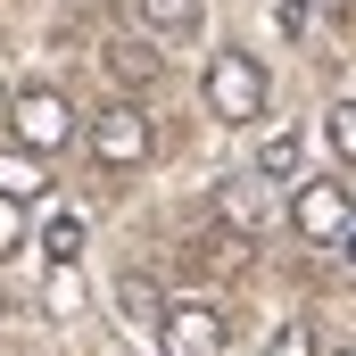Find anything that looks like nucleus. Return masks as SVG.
<instances>
[{
	"mask_svg": "<svg viewBox=\"0 0 356 356\" xmlns=\"http://www.w3.org/2000/svg\"><path fill=\"white\" fill-rule=\"evenodd\" d=\"M257 175H298V133H266V141H257Z\"/></svg>",
	"mask_w": 356,
	"mask_h": 356,
	"instance_id": "11",
	"label": "nucleus"
},
{
	"mask_svg": "<svg viewBox=\"0 0 356 356\" xmlns=\"http://www.w3.org/2000/svg\"><path fill=\"white\" fill-rule=\"evenodd\" d=\"M0 191H8V199H42V191H50L42 149H25V141H17V149H0Z\"/></svg>",
	"mask_w": 356,
	"mask_h": 356,
	"instance_id": "8",
	"label": "nucleus"
},
{
	"mask_svg": "<svg viewBox=\"0 0 356 356\" xmlns=\"http://www.w3.org/2000/svg\"><path fill=\"white\" fill-rule=\"evenodd\" d=\"M224 340H232V315L216 298H182V307H166V323H158V348L166 356H224Z\"/></svg>",
	"mask_w": 356,
	"mask_h": 356,
	"instance_id": "3",
	"label": "nucleus"
},
{
	"mask_svg": "<svg viewBox=\"0 0 356 356\" xmlns=\"http://www.w3.org/2000/svg\"><path fill=\"white\" fill-rule=\"evenodd\" d=\"M323 133H332V149H340V158H356V99H340V108L323 116Z\"/></svg>",
	"mask_w": 356,
	"mask_h": 356,
	"instance_id": "13",
	"label": "nucleus"
},
{
	"mask_svg": "<svg viewBox=\"0 0 356 356\" xmlns=\"http://www.w3.org/2000/svg\"><path fill=\"white\" fill-rule=\"evenodd\" d=\"M340 356H356V348H340Z\"/></svg>",
	"mask_w": 356,
	"mask_h": 356,
	"instance_id": "18",
	"label": "nucleus"
},
{
	"mask_svg": "<svg viewBox=\"0 0 356 356\" xmlns=\"http://www.w3.org/2000/svg\"><path fill=\"white\" fill-rule=\"evenodd\" d=\"M133 17H141L158 42H191V33L207 25V8H199V0H133Z\"/></svg>",
	"mask_w": 356,
	"mask_h": 356,
	"instance_id": "6",
	"label": "nucleus"
},
{
	"mask_svg": "<svg viewBox=\"0 0 356 356\" xmlns=\"http://www.w3.org/2000/svg\"><path fill=\"white\" fill-rule=\"evenodd\" d=\"M340 257H348V266H356V224H348V232H340Z\"/></svg>",
	"mask_w": 356,
	"mask_h": 356,
	"instance_id": "16",
	"label": "nucleus"
},
{
	"mask_svg": "<svg viewBox=\"0 0 356 356\" xmlns=\"http://www.w3.org/2000/svg\"><path fill=\"white\" fill-rule=\"evenodd\" d=\"M108 67H116V75H124V83H149V75H158V58H149V50H133V42H124V50H116V58H108Z\"/></svg>",
	"mask_w": 356,
	"mask_h": 356,
	"instance_id": "15",
	"label": "nucleus"
},
{
	"mask_svg": "<svg viewBox=\"0 0 356 356\" xmlns=\"http://www.w3.org/2000/svg\"><path fill=\"white\" fill-rule=\"evenodd\" d=\"M42 257L67 273L75 257H83V216H50V232H42Z\"/></svg>",
	"mask_w": 356,
	"mask_h": 356,
	"instance_id": "10",
	"label": "nucleus"
},
{
	"mask_svg": "<svg viewBox=\"0 0 356 356\" xmlns=\"http://www.w3.org/2000/svg\"><path fill=\"white\" fill-rule=\"evenodd\" d=\"M8 124H17V141L42 149V158L75 141V108H67L58 91H25V99H8Z\"/></svg>",
	"mask_w": 356,
	"mask_h": 356,
	"instance_id": "4",
	"label": "nucleus"
},
{
	"mask_svg": "<svg viewBox=\"0 0 356 356\" xmlns=\"http://www.w3.org/2000/svg\"><path fill=\"white\" fill-rule=\"evenodd\" d=\"M290 224H298L307 241H340V232L356 224L348 182H298V199H290Z\"/></svg>",
	"mask_w": 356,
	"mask_h": 356,
	"instance_id": "5",
	"label": "nucleus"
},
{
	"mask_svg": "<svg viewBox=\"0 0 356 356\" xmlns=\"http://www.w3.org/2000/svg\"><path fill=\"white\" fill-rule=\"evenodd\" d=\"M17 249H25V199L0 191V257H17Z\"/></svg>",
	"mask_w": 356,
	"mask_h": 356,
	"instance_id": "12",
	"label": "nucleus"
},
{
	"mask_svg": "<svg viewBox=\"0 0 356 356\" xmlns=\"http://www.w3.org/2000/svg\"><path fill=\"white\" fill-rule=\"evenodd\" d=\"M273 216V199H266V175H241V182H224V224L232 232H257Z\"/></svg>",
	"mask_w": 356,
	"mask_h": 356,
	"instance_id": "7",
	"label": "nucleus"
},
{
	"mask_svg": "<svg viewBox=\"0 0 356 356\" xmlns=\"http://www.w3.org/2000/svg\"><path fill=\"white\" fill-rule=\"evenodd\" d=\"M116 307H124L133 323H149V332L166 323V298H158V282H149V273H124V282H116Z\"/></svg>",
	"mask_w": 356,
	"mask_h": 356,
	"instance_id": "9",
	"label": "nucleus"
},
{
	"mask_svg": "<svg viewBox=\"0 0 356 356\" xmlns=\"http://www.w3.org/2000/svg\"><path fill=\"white\" fill-rule=\"evenodd\" d=\"M266 356H315V332H307V323H282L266 340Z\"/></svg>",
	"mask_w": 356,
	"mask_h": 356,
	"instance_id": "14",
	"label": "nucleus"
},
{
	"mask_svg": "<svg viewBox=\"0 0 356 356\" xmlns=\"http://www.w3.org/2000/svg\"><path fill=\"white\" fill-rule=\"evenodd\" d=\"M199 91H207V116H224V124H257L266 116V67L249 50H216Z\"/></svg>",
	"mask_w": 356,
	"mask_h": 356,
	"instance_id": "1",
	"label": "nucleus"
},
{
	"mask_svg": "<svg viewBox=\"0 0 356 356\" xmlns=\"http://www.w3.org/2000/svg\"><path fill=\"white\" fill-rule=\"evenodd\" d=\"M149 149H158V133H149V116H141L133 99H108V108L91 116V158H99V166L133 175V166H149Z\"/></svg>",
	"mask_w": 356,
	"mask_h": 356,
	"instance_id": "2",
	"label": "nucleus"
},
{
	"mask_svg": "<svg viewBox=\"0 0 356 356\" xmlns=\"http://www.w3.org/2000/svg\"><path fill=\"white\" fill-rule=\"evenodd\" d=\"M0 116H8V91H0Z\"/></svg>",
	"mask_w": 356,
	"mask_h": 356,
	"instance_id": "17",
	"label": "nucleus"
}]
</instances>
